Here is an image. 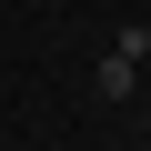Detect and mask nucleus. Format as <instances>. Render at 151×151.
I'll use <instances>...</instances> for the list:
<instances>
[{"label":"nucleus","instance_id":"nucleus-1","mask_svg":"<svg viewBox=\"0 0 151 151\" xmlns=\"http://www.w3.org/2000/svg\"><path fill=\"white\" fill-rule=\"evenodd\" d=\"M141 60H151V20H131L111 50H101V70H91V91L101 101H131V81H141Z\"/></svg>","mask_w":151,"mask_h":151}]
</instances>
